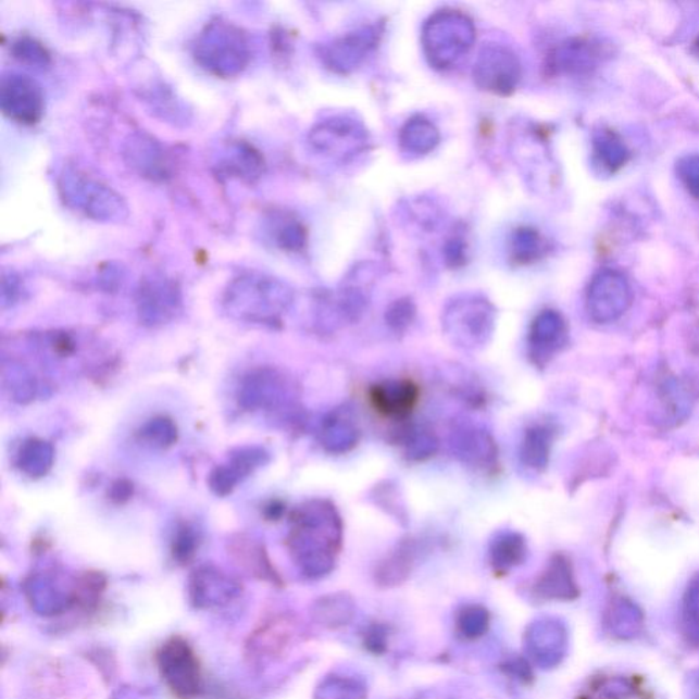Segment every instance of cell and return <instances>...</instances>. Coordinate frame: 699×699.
Returning <instances> with one entry per match:
<instances>
[{"label": "cell", "instance_id": "32", "mask_svg": "<svg viewBox=\"0 0 699 699\" xmlns=\"http://www.w3.org/2000/svg\"><path fill=\"white\" fill-rule=\"evenodd\" d=\"M400 445L403 447L404 457L412 462H425L434 458L439 451V439L434 432L423 426H412L404 430Z\"/></svg>", "mask_w": 699, "mask_h": 699}, {"label": "cell", "instance_id": "3", "mask_svg": "<svg viewBox=\"0 0 699 699\" xmlns=\"http://www.w3.org/2000/svg\"><path fill=\"white\" fill-rule=\"evenodd\" d=\"M195 61L207 73L219 78L238 77L252 61L247 34L226 20H213L196 37Z\"/></svg>", "mask_w": 699, "mask_h": 699}, {"label": "cell", "instance_id": "5", "mask_svg": "<svg viewBox=\"0 0 699 699\" xmlns=\"http://www.w3.org/2000/svg\"><path fill=\"white\" fill-rule=\"evenodd\" d=\"M57 184L63 204L90 221L121 224L130 216L129 205L118 191L72 165L61 171Z\"/></svg>", "mask_w": 699, "mask_h": 699}, {"label": "cell", "instance_id": "27", "mask_svg": "<svg viewBox=\"0 0 699 699\" xmlns=\"http://www.w3.org/2000/svg\"><path fill=\"white\" fill-rule=\"evenodd\" d=\"M440 132L434 122L423 115H415L403 125L399 133L400 148L404 152L421 157L439 146Z\"/></svg>", "mask_w": 699, "mask_h": 699}, {"label": "cell", "instance_id": "44", "mask_svg": "<svg viewBox=\"0 0 699 699\" xmlns=\"http://www.w3.org/2000/svg\"><path fill=\"white\" fill-rule=\"evenodd\" d=\"M132 495L133 485L125 482V479H121V482H116L114 485H112L110 496L111 500L116 501V503H124V501L130 499Z\"/></svg>", "mask_w": 699, "mask_h": 699}, {"label": "cell", "instance_id": "43", "mask_svg": "<svg viewBox=\"0 0 699 699\" xmlns=\"http://www.w3.org/2000/svg\"><path fill=\"white\" fill-rule=\"evenodd\" d=\"M442 253H445L446 263L452 266V269L462 266L464 263H466L467 259L466 242H464V239L461 237H453L446 244Z\"/></svg>", "mask_w": 699, "mask_h": 699}, {"label": "cell", "instance_id": "25", "mask_svg": "<svg viewBox=\"0 0 699 699\" xmlns=\"http://www.w3.org/2000/svg\"><path fill=\"white\" fill-rule=\"evenodd\" d=\"M266 223V233L271 241L283 252L298 253L307 247L308 233L305 226L296 216L287 213H272Z\"/></svg>", "mask_w": 699, "mask_h": 699}, {"label": "cell", "instance_id": "13", "mask_svg": "<svg viewBox=\"0 0 699 699\" xmlns=\"http://www.w3.org/2000/svg\"><path fill=\"white\" fill-rule=\"evenodd\" d=\"M633 292L621 272L602 270L590 282L586 308L597 324L617 322L632 305Z\"/></svg>", "mask_w": 699, "mask_h": 699}, {"label": "cell", "instance_id": "2", "mask_svg": "<svg viewBox=\"0 0 699 699\" xmlns=\"http://www.w3.org/2000/svg\"><path fill=\"white\" fill-rule=\"evenodd\" d=\"M295 290L279 277L249 272L236 277L223 295V309L238 322L276 327L295 303Z\"/></svg>", "mask_w": 699, "mask_h": 699}, {"label": "cell", "instance_id": "18", "mask_svg": "<svg viewBox=\"0 0 699 699\" xmlns=\"http://www.w3.org/2000/svg\"><path fill=\"white\" fill-rule=\"evenodd\" d=\"M567 339V324L562 314L552 309L542 311L533 320L527 339L533 364L546 366L563 349Z\"/></svg>", "mask_w": 699, "mask_h": 699}, {"label": "cell", "instance_id": "35", "mask_svg": "<svg viewBox=\"0 0 699 699\" xmlns=\"http://www.w3.org/2000/svg\"><path fill=\"white\" fill-rule=\"evenodd\" d=\"M4 386L8 387L10 395L20 403L29 402L35 398L37 383L34 375L24 366L17 365L3 371Z\"/></svg>", "mask_w": 699, "mask_h": 699}, {"label": "cell", "instance_id": "22", "mask_svg": "<svg viewBox=\"0 0 699 699\" xmlns=\"http://www.w3.org/2000/svg\"><path fill=\"white\" fill-rule=\"evenodd\" d=\"M600 42L588 39H571L559 45L548 58V67L563 76H584L595 71L601 61Z\"/></svg>", "mask_w": 699, "mask_h": 699}, {"label": "cell", "instance_id": "19", "mask_svg": "<svg viewBox=\"0 0 699 699\" xmlns=\"http://www.w3.org/2000/svg\"><path fill=\"white\" fill-rule=\"evenodd\" d=\"M270 462V452L263 447H242L232 453L227 463L213 469L208 485L213 494L227 496L239 483Z\"/></svg>", "mask_w": 699, "mask_h": 699}, {"label": "cell", "instance_id": "39", "mask_svg": "<svg viewBox=\"0 0 699 699\" xmlns=\"http://www.w3.org/2000/svg\"><path fill=\"white\" fill-rule=\"evenodd\" d=\"M417 316V307L412 298L404 297L394 301L386 311V323L395 334H404Z\"/></svg>", "mask_w": 699, "mask_h": 699}, {"label": "cell", "instance_id": "16", "mask_svg": "<svg viewBox=\"0 0 699 699\" xmlns=\"http://www.w3.org/2000/svg\"><path fill=\"white\" fill-rule=\"evenodd\" d=\"M242 594L241 585L213 565H202L189 578V599L197 610H219Z\"/></svg>", "mask_w": 699, "mask_h": 699}, {"label": "cell", "instance_id": "45", "mask_svg": "<svg viewBox=\"0 0 699 699\" xmlns=\"http://www.w3.org/2000/svg\"><path fill=\"white\" fill-rule=\"evenodd\" d=\"M283 510H285V507L280 503H272L270 507H266V515H269L271 520H277V517H280L283 514Z\"/></svg>", "mask_w": 699, "mask_h": 699}, {"label": "cell", "instance_id": "14", "mask_svg": "<svg viewBox=\"0 0 699 699\" xmlns=\"http://www.w3.org/2000/svg\"><path fill=\"white\" fill-rule=\"evenodd\" d=\"M136 301L141 322L159 325L175 317L183 303V296L177 282L162 274H152L141 280Z\"/></svg>", "mask_w": 699, "mask_h": 699}, {"label": "cell", "instance_id": "4", "mask_svg": "<svg viewBox=\"0 0 699 699\" xmlns=\"http://www.w3.org/2000/svg\"><path fill=\"white\" fill-rule=\"evenodd\" d=\"M498 311L487 297L466 292L451 298L442 309L441 328L453 347L469 353L482 351L492 340Z\"/></svg>", "mask_w": 699, "mask_h": 699}, {"label": "cell", "instance_id": "21", "mask_svg": "<svg viewBox=\"0 0 699 699\" xmlns=\"http://www.w3.org/2000/svg\"><path fill=\"white\" fill-rule=\"evenodd\" d=\"M370 398L373 408L383 417L404 420L419 403L420 388L409 378H389L372 386Z\"/></svg>", "mask_w": 699, "mask_h": 699}, {"label": "cell", "instance_id": "11", "mask_svg": "<svg viewBox=\"0 0 699 699\" xmlns=\"http://www.w3.org/2000/svg\"><path fill=\"white\" fill-rule=\"evenodd\" d=\"M383 35L382 26L371 24L360 26L334 40L320 46L319 57L328 71L336 74L354 72L373 50H376Z\"/></svg>", "mask_w": 699, "mask_h": 699}, {"label": "cell", "instance_id": "30", "mask_svg": "<svg viewBox=\"0 0 699 699\" xmlns=\"http://www.w3.org/2000/svg\"><path fill=\"white\" fill-rule=\"evenodd\" d=\"M55 461V450L51 442L28 439L21 446L17 457L20 471L32 478L45 477Z\"/></svg>", "mask_w": 699, "mask_h": 699}, {"label": "cell", "instance_id": "9", "mask_svg": "<svg viewBox=\"0 0 699 699\" xmlns=\"http://www.w3.org/2000/svg\"><path fill=\"white\" fill-rule=\"evenodd\" d=\"M238 399L248 412L288 414L296 404V387L275 367H258L244 376Z\"/></svg>", "mask_w": 699, "mask_h": 699}, {"label": "cell", "instance_id": "7", "mask_svg": "<svg viewBox=\"0 0 699 699\" xmlns=\"http://www.w3.org/2000/svg\"><path fill=\"white\" fill-rule=\"evenodd\" d=\"M308 142L322 157L346 163L367 151L371 136L361 121L349 115H335L314 125L309 132Z\"/></svg>", "mask_w": 699, "mask_h": 699}, {"label": "cell", "instance_id": "26", "mask_svg": "<svg viewBox=\"0 0 699 699\" xmlns=\"http://www.w3.org/2000/svg\"><path fill=\"white\" fill-rule=\"evenodd\" d=\"M527 557L526 538L521 533L504 531L498 533L489 544V558L496 571L505 573L525 562Z\"/></svg>", "mask_w": 699, "mask_h": 699}, {"label": "cell", "instance_id": "6", "mask_svg": "<svg viewBox=\"0 0 699 699\" xmlns=\"http://www.w3.org/2000/svg\"><path fill=\"white\" fill-rule=\"evenodd\" d=\"M421 41L429 65L448 71L471 51L476 41V25L458 10H441L424 24Z\"/></svg>", "mask_w": 699, "mask_h": 699}, {"label": "cell", "instance_id": "1", "mask_svg": "<svg viewBox=\"0 0 699 699\" xmlns=\"http://www.w3.org/2000/svg\"><path fill=\"white\" fill-rule=\"evenodd\" d=\"M341 541L344 521L329 500H307L292 510L288 549L307 576L327 575L334 569Z\"/></svg>", "mask_w": 699, "mask_h": 699}, {"label": "cell", "instance_id": "40", "mask_svg": "<svg viewBox=\"0 0 699 699\" xmlns=\"http://www.w3.org/2000/svg\"><path fill=\"white\" fill-rule=\"evenodd\" d=\"M200 546V537L197 535L194 527L183 526L179 527L177 535L174 537L173 558L179 564H188L194 560L197 549Z\"/></svg>", "mask_w": 699, "mask_h": 699}, {"label": "cell", "instance_id": "37", "mask_svg": "<svg viewBox=\"0 0 699 699\" xmlns=\"http://www.w3.org/2000/svg\"><path fill=\"white\" fill-rule=\"evenodd\" d=\"M372 499L375 500V504L386 511L389 516L395 517V520L402 523V525L408 523V510H405L404 501L399 494L397 485H392L391 483L376 485L375 489L372 490Z\"/></svg>", "mask_w": 699, "mask_h": 699}, {"label": "cell", "instance_id": "46", "mask_svg": "<svg viewBox=\"0 0 699 699\" xmlns=\"http://www.w3.org/2000/svg\"><path fill=\"white\" fill-rule=\"evenodd\" d=\"M696 50H697V53L699 55V36H698V39L696 41Z\"/></svg>", "mask_w": 699, "mask_h": 699}, {"label": "cell", "instance_id": "15", "mask_svg": "<svg viewBox=\"0 0 699 699\" xmlns=\"http://www.w3.org/2000/svg\"><path fill=\"white\" fill-rule=\"evenodd\" d=\"M452 455L474 471L490 472L499 464V447L484 426L462 421L450 435Z\"/></svg>", "mask_w": 699, "mask_h": 699}, {"label": "cell", "instance_id": "34", "mask_svg": "<svg viewBox=\"0 0 699 699\" xmlns=\"http://www.w3.org/2000/svg\"><path fill=\"white\" fill-rule=\"evenodd\" d=\"M233 551L237 554L239 562L253 575H259L260 578L270 581L276 579L275 571L271 567L270 560L266 558L263 547L259 546L258 542L239 538V540L234 544Z\"/></svg>", "mask_w": 699, "mask_h": 699}, {"label": "cell", "instance_id": "10", "mask_svg": "<svg viewBox=\"0 0 699 699\" xmlns=\"http://www.w3.org/2000/svg\"><path fill=\"white\" fill-rule=\"evenodd\" d=\"M474 83L487 92L509 96L522 78V63L511 48L488 42L479 50L473 67Z\"/></svg>", "mask_w": 699, "mask_h": 699}, {"label": "cell", "instance_id": "12", "mask_svg": "<svg viewBox=\"0 0 699 699\" xmlns=\"http://www.w3.org/2000/svg\"><path fill=\"white\" fill-rule=\"evenodd\" d=\"M0 107L17 124L35 125L45 115V90L28 74L4 73L0 79Z\"/></svg>", "mask_w": 699, "mask_h": 699}, {"label": "cell", "instance_id": "38", "mask_svg": "<svg viewBox=\"0 0 699 699\" xmlns=\"http://www.w3.org/2000/svg\"><path fill=\"white\" fill-rule=\"evenodd\" d=\"M13 55L20 62L26 63L32 67L45 68L50 65L51 57L47 48L40 41L24 36L15 40L12 46Z\"/></svg>", "mask_w": 699, "mask_h": 699}, {"label": "cell", "instance_id": "29", "mask_svg": "<svg viewBox=\"0 0 699 699\" xmlns=\"http://www.w3.org/2000/svg\"><path fill=\"white\" fill-rule=\"evenodd\" d=\"M591 146H594L595 163L608 174L617 173L629 160L626 143L611 129L597 130Z\"/></svg>", "mask_w": 699, "mask_h": 699}, {"label": "cell", "instance_id": "41", "mask_svg": "<svg viewBox=\"0 0 699 699\" xmlns=\"http://www.w3.org/2000/svg\"><path fill=\"white\" fill-rule=\"evenodd\" d=\"M676 174L688 194L699 200V154H686L677 160Z\"/></svg>", "mask_w": 699, "mask_h": 699}, {"label": "cell", "instance_id": "28", "mask_svg": "<svg viewBox=\"0 0 699 699\" xmlns=\"http://www.w3.org/2000/svg\"><path fill=\"white\" fill-rule=\"evenodd\" d=\"M553 432L546 425H533L523 436L520 457L526 467L535 472H544L551 459Z\"/></svg>", "mask_w": 699, "mask_h": 699}, {"label": "cell", "instance_id": "36", "mask_svg": "<svg viewBox=\"0 0 699 699\" xmlns=\"http://www.w3.org/2000/svg\"><path fill=\"white\" fill-rule=\"evenodd\" d=\"M138 435H140L141 440L146 441L147 445L167 448L177 441L178 429L177 425L173 423V420L157 417L143 424Z\"/></svg>", "mask_w": 699, "mask_h": 699}, {"label": "cell", "instance_id": "31", "mask_svg": "<svg viewBox=\"0 0 699 699\" xmlns=\"http://www.w3.org/2000/svg\"><path fill=\"white\" fill-rule=\"evenodd\" d=\"M143 98L154 111L159 112L163 120L177 125L179 122H183V124L188 122V110H186L183 101L165 87L164 83H151V87H149Z\"/></svg>", "mask_w": 699, "mask_h": 699}, {"label": "cell", "instance_id": "8", "mask_svg": "<svg viewBox=\"0 0 699 699\" xmlns=\"http://www.w3.org/2000/svg\"><path fill=\"white\" fill-rule=\"evenodd\" d=\"M157 664L165 686L178 699H195L202 691V672L194 647L180 635L159 648Z\"/></svg>", "mask_w": 699, "mask_h": 699}, {"label": "cell", "instance_id": "20", "mask_svg": "<svg viewBox=\"0 0 699 699\" xmlns=\"http://www.w3.org/2000/svg\"><path fill=\"white\" fill-rule=\"evenodd\" d=\"M32 610L42 616H57L77 606V581L73 588L61 584L55 576L32 575L25 584Z\"/></svg>", "mask_w": 699, "mask_h": 699}, {"label": "cell", "instance_id": "17", "mask_svg": "<svg viewBox=\"0 0 699 699\" xmlns=\"http://www.w3.org/2000/svg\"><path fill=\"white\" fill-rule=\"evenodd\" d=\"M124 158L141 177L165 180L173 173V163L165 148L148 133H133L124 143Z\"/></svg>", "mask_w": 699, "mask_h": 699}, {"label": "cell", "instance_id": "33", "mask_svg": "<svg viewBox=\"0 0 699 699\" xmlns=\"http://www.w3.org/2000/svg\"><path fill=\"white\" fill-rule=\"evenodd\" d=\"M546 242L536 228L521 227L511 236V254L517 264H532L542 258Z\"/></svg>", "mask_w": 699, "mask_h": 699}, {"label": "cell", "instance_id": "24", "mask_svg": "<svg viewBox=\"0 0 699 699\" xmlns=\"http://www.w3.org/2000/svg\"><path fill=\"white\" fill-rule=\"evenodd\" d=\"M217 170L228 178L254 183L264 174L265 162L259 149L249 142L234 141L224 148L219 158Z\"/></svg>", "mask_w": 699, "mask_h": 699}, {"label": "cell", "instance_id": "23", "mask_svg": "<svg viewBox=\"0 0 699 699\" xmlns=\"http://www.w3.org/2000/svg\"><path fill=\"white\" fill-rule=\"evenodd\" d=\"M361 430L353 413L347 409H336L325 415L320 424L319 440L325 451L344 455L359 446Z\"/></svg>", "mask_w": 699, "mask_h": 699}, {"label": "cell", "instance_id": "42", "mask_svg": "<svg viewBox=\"0 0 699 699\" xmlns=\"http://www.w3.org/2000/svg\"><path fill=\"white\" fill-rule=\"evenodd\" d=\"M459 626L466 637H479L488 627V613L478 607L467 608L459 619Z\"/></svg>", "mask_w": 699, "mask_h": 699}]
</instances>
